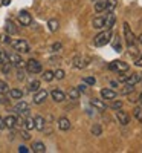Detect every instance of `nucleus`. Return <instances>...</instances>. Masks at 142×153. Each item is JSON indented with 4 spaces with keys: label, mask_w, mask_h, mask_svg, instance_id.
Returning a JSON list of instances; mask_svg holds the SVG:
<instances>
[{
    "label": "nucleus",
    "mask_w": 142,
    "mask_h": 153,
    "mask_svg": "<svg viewBox=\"0 0 142 153\" xmlns=\"http://www.w3.org/2000/svg\"><path fill=\"white\" fill-rule=\"evenodd\" d=\"M18 152H20V153H28L29 149H28L26 146H20V147H18Z\"/></svg>",
    "instance_id": "47"
},
{
    "label": "nucleus",
    "mask_w": 142,
    "mask_h": 153,
    "mask_svg": "<svg viewBox=\"0 0 142 153\" xmlns=\"http://www.w3.org/2000/svg\"><path fill=\"white\" fill-rule=\"evenodd\" d=\"M5 126L8 127V129H14V127L17 126V117H14V115L6 117L5 118Z\"/></svg>",
    "instance_id": "19"
},
{
    "label": "nucleus",
    "mask_w": 142,
    "mask_h": 153,
    "mask_svg": "<svg viewBox=\"0 0 142 153\" xmlns=\"http://www.w3.org/2000/svg\"><path fill=\"white\" fill-rule=\"evenodd\" d=\"M127 78H128V75H127V74L119 75V81H121V83H127Z\"/></svg>",
    "instance_id": "46"
},
{
    "label": "nucleus",
    "mask_w": 142,
    "mask_h": 153,
    "mask_svg": "<svg viewBox=\"0 0 142 153\" xmlns=\"http://www.w3.org/2000/svg\"><path fill=\"white\" fill-rule=\"evenodd\" d=\"M44 126H46V121H44V118L43 117H35L34 118V129H37V130H44Z\"/></svg>",
    "instance_id": "16"
},
{
    "label": "nucleus",
    "mask_w": 142,
    "mask_h": 153,
    "mask_svg": "<svg viewBox=\"0 0 142 153\" xmlns=\"http://www.w3.org/2000/svg\"><path fill=\"white\" fill-rule=\"evenodd\" d=\"M135 65H136L138 68H142V55L136 57V60H135Z\"/></svg>",
    "instance_id": "42"
},
{
    "label": "nucleus",
    "mask_w": 142,
    "mask_h": 153,
    "mask_svg": "<svg viewBox=\"0 0 142 153\" xmlns=\"http://www.w3.org/2000/svg\"><path fill=\"white\" fill-rule=\"evenodd\" d=\"M58 129H60V130H63V132L69 130V129H70V121H69V118L61 117V118L58 120Z\"/></svg>",
    "instance_id": "15"
},
{
    "label": "nucleus",
    "mask_w": 142,
    "mask_h": 153,
    "mask_svg": "<svg viewBox=\"0 0 142 153\" xmlns=\"http://www.w3.org/2000/svg\"><path fill=\"white\" fill-rule=\"evenodd\" d=\"M38 89H40V81H38V80L31 81L29 86H28V91H29V92H37Z\"/></svg>",
    "instance_id": "26"
},
{
    "label": "nucleus",
    "mask_w": 142,
    "mask_h": 153,
    "mask_svg": "<svg viewBox=\"0 0 142 153\" xmlns=\"http://www.w3.org/2000/svg\"><path fill=\"white\" fill-rule=\"evenodd\" d=\"M9 97L12 100H20L23 97V92L20 91V89H11V91H9Z\"/></svg>",
    "instance_id": "23"
},
{
    "label": "nucleus",
    "mask_w": 142,
    "mask_h": 153,
    "mask_svg": "<svg viewBox=\"0 0 142 153\" xmlns=\"http://www.w3.org/2000/svg\"><path fill=\"white\" fill-rule=\"evenodd\" d=\"M46 98H47V91H44V89H38V91L35 92V95H34V103L35 104H41V103H44Z\"/></svg>",
    "instance_id": "7"
},
{
    "label": "nucleus",
    "mask_w": 142,
    "mask_h": 153,
    "mask_svg": "<svg viewBox=\"0 0 142 153\" xmlns=\"http://www.w3.org/2000/svg\"><path fill=\"white\" fill-rule=\"evenodd\" d=\"M139 42H141V43H142V34H141V35H139Z\"/></svg>",
    "instance_id": "53"
},
{
    "label": "nucleus",
    "mask_w": 142,
    "mask_h": 153,
    "mask_svg": "<svg viewBox=\"0 0 142 153\" xmlns=\"http://www.w3.org/2000/svg\"><path fill=\"white\" fill-rule=\"evenodd\" d=\"M76 89H78L80 92H86V89H87V84H86V83L83 81V83H81V84H80L78 87H76Z\"/></svg>",
    "instance_id": "44"
},
{
    "label": "nucleus",
    "mask_w": 142,
    "mask_h": 153,
    "mask_svg": "<svg viewBox=\"0 0 142 153\" xmlns=\"http://www.w3.org/2000/svg\"><path fill=\"white\" fill-rule=\"evenodd\" d=\"M128 68H130V66H128L127 63L119 61V60H116V61H112V63H110V69H112V71H116V72H127Z\"/></svg>",
    "instance_id": "4"
},
{
    "label": "nucleus",
    "mask_w": 142,
    "mask_h": 153,
    "mask_svg": "<svg viewBox=\"0 0 142 153\" xmlns=\"http://www.w3.org/2000/svg\"><path fill=\"white\" fill-rule=\"evenodd\" d=\"M32 152H35V153H44L46 152V146L43 143H40V141H37V143L32 144Z\"/></svg>",
    "instance_id": "21"
},
{
    "label": "nucleus",
    "mask_w": 142,
    "mask_h": 153,
    "mask_svg": "<svg viewBox=\"0 0 142 153\" xmlns=\"http://www.w3.org/2000/svg\"><path fill=\"white\" fill-rule=\"evenodd\" d=\"M3 129H6V126H5V118L0 117V130H3Z\"/></svg>",
    "instance_id": "48"
},
{
    "label": "nucleus",
    "mask_w": 142,
    "mask_h": 153,
    "mask_svg": "<svg viewBox=\"0 0 142 153\" xmlns=\"http://www.w3.org/2000/svg\"><path fill=\"white\" fill-rule=\"evenodd\" d=\"M116 95H118V94H116L115 91H112V89H102V91H101L102 100H115Z\"/></svg>",
    "instance_id": "17"
},
{
    "label": "nucleus",
    "mask_w": 142,
    "mask_h": 153,
    "mask_svg": "<svg viewBox=\"0 0 142 153\" xmlns=\"http://www.w3.org/2000/svg\"><path fill=\"white\" fill-rule=\"evenodd\" d=\"M116 3H118V0H109L107 2V6H106V12H112L113 9H115V6H116Z\"/></svg>",
    "instance_id": "29"
},
{
    "label": "nucleus",
    "mask_w": 142,
    "mask_h": 153,
    "mask_svg": "<svg viewBox=\"0 0 142 153\" xmlns=\"http://www.w3.org/2000/svg\"><path fill=\"white\" fill-rule=\"evenodd\" d=\"M110 40H112V32H110V29H106L93 38V43L96 46H106L107 43H110Z\"/></svg>",
    "instance_id": "1"
},
{
    "label": "nucleus",
    "mask_w": 142,
    "mask_h": 153,
    "mask_svg": "<svg viewBox=\"0 0 142 153\" xmlns=\"http://www.w3.org/2000/svg\"><path fill=\"white\" fill-rule=\"evenodd\" d=\"M115 20H116V16L115 12H106V22H104V28L106 29H112L113 25H115Z\"/></svg>",
    "instance_id": "12"
},
{
    "label": "nucleus",
    "mask_w": 142,
    "mask_h": 153,
    "mask_svg": "<svg viewBox=\"0 0 142 153\" xmlns=\"http://www.w3.org/2000/svg\"><path fill=\"white\" fill-rule=\"evenodd\" d=\"M135 91V86L133 84H127L124 89H121V94H124V95H128V94H132Z\"/></svg>",
    "instance_id": "31"
},
{
    "label": "nucleus",
    "mask_w": 142,
    "mask_h": 153,
    "mask_svg": "<svg viewBox=\"0 0 142 153\" xmlns=\"http://www.w3.org/2000/svg\"><path fill=\"white\" fill-rule=\"evenodd\" d=\"M9 71H11V63L8 61V63H3L2 65V72L3 74H9Z\"/></svg>",
    "instance_id": "38"
},
{
    "label": "nucleus",
    "mask_w": 142,
    "mask_h": 153,
    "mask_svg": "<svg viewBox=\"0 0 142 153\" xmlns=\"http://www.w3.org/2000/svg\"><path fill=\"white\" fill-rule=\"evenodd\" d=\"M12 46H14V49L17 51V52H21V54H26L29 52V45L26 40H17V42H11Z\"/></svg>",
    "instance_id": "3"
},
{
    "label": "nucleus",
    "mask_w": 142,
    "mask_h": 153,
    "mask_svg": "<svg viewBox=\"0 0 142 153\" xmlns=\"http://www.w3.org/2000/svg\"><path fill=\"white\" fill-rule=\"evenodd\" d=\"M90 132H92L93 136H101V133H102V127H101V124H93V126H92V129H90Z\"/></svg>",
    "instance_id": "24"
},
{
    "label": "nucleus",
    "mask_w": 142,
    "mask_h": 153,
    "mask_svg": "<svg viewBox=\"0 0 142 153\" xmlns=\"http://www.w3.org/2000/svg\"><path fill=\"white\" fill-rule=\"evenodd\" d=\"M50 97H52V100L55 103H63V101L66 100V95H64V92L60 91V89H54V91L50 92Z\"/></svg>",
    "instance_id": "13"
},
{
    "label": "nucleus",
    "mask_w": 142,
    "mask_h": 153,
    "mask_svg": "<svg viewBox=\"0 0 142 153\" xmlns=\"http://www.w3.org/2000/svg\"><path fill=\"white\" fill-rule=\"evenodd\" d=\"M16 112L20 115H28L29 113V104L24 103V101H18L16 104Z\"/></svg>",
    "instance_id": "14"
},
{
    "label": "nucleus",
    "mask_w": 142,
    "mask_h": 153,
    "mask_svg": "<svg viewBox=\"0 0 142 153\" xmlns=\"http://www.w3.org/2000/svg\"><path fill=\"white\" fill-rule=\"evenodd\" d=\"M139 103H141V106H142V94L139 95Z\"/></svg>",
    "instance_id": "52"
},
{
    "label": "nucleus",
    "mask_w": 142,
    "mask_h": 153,
    "mask_svg": "<svg viewBox=\"0 0 142 153\" xmlns=\"http://www.w3.org/2000/svg\"><path fill=\"white\" fill-rule=\"evenodd\" d=\"M90 104H92L98 112H104L107 109V104L104 103V100H99V98H93V100H90Z\"/></svg>",
    "instance_id": "10"
},
{
    "label": "nucleus",
    "mask_w": 142,
    "mask_h": 153,
    "mask_svg": "<svg viewBox=\"0 0 142 153\" xmlns=\"http://www.w3.org/2000/svg\"><path fill=\"white\" fill-rule=\"evenodd\" d=\"M104 22H106V17H95L92 22V26L95 29H101V28H104Z\"/></svg>",
    "instance_id": "20"
},
{
    "label": "nucleus",
    "mask_w": 142,
    "mask_h": 153,
    "mask_svg": "<svg viewBox=\"0 0 142 153\" xmlns=\"http://www.w3.org/2000/svg\"><path fill=\"white\" fill-rule=\"evenodd\" d=\"M2 3H3V6H8V5L11 3V0H3V2H2Z\"/></svg>",
    "instance_id": "50"
},
{
    "label": "nucleus",
    "mask_w": 142,
    "mask_h": 153,
    "mask_svg": "<svg viewBox=\"0 0 142 153\" xmlns=\"http://www.w3.org/2000/svg\"><path fill=\"white\" fill-rule=\"evenodd\" d=\"M3 101H5V97H3L2 94H0V103H3Z\"/></svg>",
    "instance_id": "51"
},
{
    "label": "nucleus",
    "mask_w": 142,
    "mask_h": 153,
    "mask_svg": "<svg viewBox=\"0 0 142 153\" xmlns=\"http://www.w3.org/2000/svg\"><path fill=\"white\" fill-rule=\"evenodd\" d=\"M17 80H24V71L20 69V68H18V71H17Z\"/></svg>",
    "instance_id": "41"
},
{
    "label": "nucleus",
    "mask_w": 142,
    "mask_h": 153,
    "mask_svg": "<svg viewBox=\"0 0 142 153\" xmlns=\"http://www.w3.org/2000/svg\"><path fill=\"white\" fill-rule=\"evenodd\" d=\"M18 22L20 25H23V26H29V25L32 23V17L28 11H21L18 14Z\"/></svg>",
    "instance_id": "6"
},
{
    "label": "nucleus",
    "mask_w": 142,
    "mask_h": 153,
    "mask_svg": "<svg viewBox=\"0 0 142 153\" xmlns=\"http://www.w3.org/2000/svg\"><path fill=\"white\" fill-rule=\"evenodd\" d=\"M124 32H125V40H127V43L128 45H135V34L132 32V29H130V26H128V23H124Z\"/></svg>",
    "instance_id": "11"
},
{
    "label": "nucleus",
    "mask_w": 142,
    "mask_h": 153,
    "mask_svg": "<svg viewBox=\"0 0 142 153\" xmlns=\"http://www.w3.org/2000/svg\"><path fill=\"white\" fill-rule=\"evenodd\" d=\"M86 84H90V86H93L95 83H96V78H95V76H86V78L83 80Z\"/></svg>",
    "instance_id": "35"
},
{
    "label": "nucleus",
    "mask_w": 142,
    "mask_h": 153,
    "mask_svg": "<svg viewBox=\"0 0 142 153\" xmlns=\"http://www.w3.org/2000/svg\"><path fill=\"white\" fill-rule=\"evenodd\" d=\"M0 42H2V43H5V45H9V43H11L9 34H2V37H0Z\"/></svg>",
    "instance_id": "36"
},
{
    "label": "nucleus",
    "mask_w": 142,
    "mask_h": 153,
    "mask_svg": "<svg viewBox=\"0 0 142 153\" xmlns=\"http://www.w3.org/2000/svg\"><path fill=\"white\" fill-rule=\"evenodd\" d=\"M92 2H95V0H92Z\"/></svg>",
    "instance_id": "54"
},
{
    "label": "nucleus",
    "mask_w": 142,
    "mask_h": 153,
    "mask_svg": "<svg viewBox=\"0 0 142 153\" xmlns=\"http://www.w3.org/2000/svg\"><path fill=\"white\" fill-rule=\"evenodd\" d=\"M60 49H61V43H54L52 45V51H54V52H58Z\"/></svg>",
    "instance_id": "45"
},
{
    "label": "nucleus",
    "mask_w": 142,
    "mask_h": 153,
    "mask_svg": "<svg viewBox=\"0 0 142 153\" xmlns=\"http://www.w3.org/2000/svg\"><path fill=\"white\" fill-rule=\"evenodd\" d=\"M47 26H49V31H50V32H57L58 28H60V23H58L57 19H50V20L47 22Z\"/></svg>",
    "instance_id": "22"
},
{
    "label": "nucleus",
    "mask_w": 142,
    "mask_h": 153,
    "mask_svg": "<svg viewBox=\"0 0 142 153\" xmlns=\"http://www.w3.org/2000/svg\"><path fill=\"white\" fill-rule=\"evenodd\" d=\"M128 54L132 57H138V48L135 45H128Z\"/></svg>",
    "instance_id": "33"
},
{
    "label": "nucleus",
    "mask_w": 142,
    "mask_h": 153,
    "mask_svg": "<svg viewBox=\"0 0 142 153\" xmlns=\"http://www.w3.org/2000/svg\"><path fill=\"white\" fill-rule=\"evenodd\" d=\"M23 126H24V129H26V130H32L34 129V118H26V120H24L23 121Z\"/></svg>",
    "instance_id": "28"
},
{
    "label": "nucleus",
    "mask_w": 142,
    "mask_h": 153,
    "mask_svg": "<svg viewBox=\"0 0 142 153\" xmlns=\"http://www.w3.org/2000/svg\"><path fill=\"white\" fill-rule=\"evenodd\" d=\"M8 83H5V81H0V94H5V92H8Z\"/></svg>",
    "instance_id": "39"
},
{
    "label": "nucleus",
    "mask_w": 142,
    "mask_h": 153,
    "mask_svg": "<svg viewBox=\"0 0 142 153\" xmlns=\"http://www.w3.org/2000/svg\"><path fill=\"white\" fill-rule=\"evenodd\" d=\"M64 75H66V74H64L63 69H57V71L54 72V78H57V80H63V78H64Z\"/></svg>",
    "instance_id": "32"
},
{
    "label": "nucleus",
    "mask_w": 142,
    "mask_h": 153,
    "mask_svg": "<svg viewBox=\"0 0 142 153\" xmlns=\"http://www.w3.org/2000/svg\"><path fill=\"white\" fill-rule=\"evenodd\" d=\"M6 32H8V34H16V32H17L16 25L12 23L11 20H8V22H6Z\"/></svg>",
    "instance_id": "27"
},
{
    "label": "nucleus",
    "mask_w": 142,
    "mask_h": 153,
    "mask_svg": "<svg viewBox=\"0 0 142 153\" xmlns=\"http://www.w3.org/2000/svg\"><path fill=\"white\" fill-rule=\"evenodd\" d=\"M89 63H90V58H86V57H75L73 58V66L78 68V69L87 68Z\"/></svg>",
    "instance_id": "8"
},
{
    "label": "nucleus",
    "mask_w": 142,
    "mask_h": 153,
    "mask_svg": "<svg viewBox=\"0 0 142 153\" xmlns=\"http://www.w3.org/2000/svg\"><path fill=\"white\" fill-rule=\"evenodd\" d=\"M135 117L139 120V123H142V106L135 109Z\"/></svg>",
    "instance_id": "34"
},
{
    "label": "nucleus",
    "mask_w": 142,
    "mask_h": 153,
    "mask_svg": "<svg viewBox=\"0 0 142 153\" xmlns=\"http://www.w3.org/2000/svg\"><path fill=\"white\" fill-rule=\"evenodd\" d=\"M41 63L40 61H37L34 58H31L29 61H26V71L29 74H38V72H41Z\"/></svg>",
    "instance_id": "2"
},
{
    "label": "nucleus",
    "mask_w": 142,
    "mask_h": 153,
    "mask_svg": "<svg viewBox=\"0 0 142 153\" xmlns=\"http://www.w3.org/2000/svg\"><path fill=\"white\" fill-rule=\"evenodd\" d=\"M116 118H118L119 124L125 126V124H128V121H130V115H128L127 112H124V110H121V109H118L116 110Z\"/></svg>",
    "instance_id": "9"
},
{
    "label": "nucleus",
    "mask_w": 142,
    "mask_h": 153,
    "mask_svg": "<svg viewBox=\"0 0 142 153\" xmlns=\"http://www.w3.org/2000/svg\"><path fill=\"white\" fill-rule=\"evenodd\" d=\"M43 80L44 81H52L54 80V72L52 71H44L43 72Z\"/></svg>",
    "instance_id": "30"
},
{
    "label": "nucleus",
    "mask_w": 142,
    "mask_h": 153,
    "mask_svg": "<svg viewBox=\"0 0 142 153\" xmlns=\"http://www.w3.org/2000/svg\"><path fill=\"white\" fill-rule=\"evenodd\" d=\"M0 63H8V54L5 52V51H0Z\"/></svg>",
    "instance_id": "37"
},
{
    "label": "nucleus",
    "mask_w": 142,
    "mask_h": 153,
    "mask_svg": "<svg viewBox=\"0 0 142 153\" xmlns=\"http://www.w3.org/2000/svg\"><path fill=\"white\" fill-rule=\"evenodd\" d=\"M112 109H115V110L122 109V101H113V103H112Z\"/></svg>",
    "instance_id": "40"
},
{
    "label": "nucleus",
    "mask_w": 142,
    "mask_h": 153,
    "mask_svg": "<svg viewBox=\"0 0 142 153\" xmlns=\"http://www.w3.org/2000/svg\"><path fill=\"white\" fill-rule=\"evenodd\" d=\"M80 94H81V92H80L76 87H72L70 91H69V98H70V100H73V101H76V100L80 98Z\"/></svg>",
    "instance_id": "25"
},
{
    "label": "nucleus",
    "mask_w": 142,
    "mask_h": 153,
    "mask_svg": "<svg viewBox=\"0 0 142 153\" xmlns=\"http://www.w3.org/2000/svg\"><path fill=\"white\" fill-rule=\"evenodd\" d=\"M8 61L11 63V65L17 66V68H23L24 65H26V63L21 60V57H20L18 54H8Z\"/></svg>",
    "instance_id": "5"
},
{
    "label": "nucleus",
    "mask_w": 142,
    "mask_h": 153,
    "mask_svg": "<svg viewBox=\"0 0 142 153\" xmlns=\"http://www.w3.org/2000/svg\"><path fill=\"white\" fill-rule=\"evenodd\" d=\"M113 48H115V51H121V43H119V37H118V42H113Z\"/></svg>",
    "instance_id": "43"
},
{
    "label": "nucleus",
    "mask_w": 142,
    "mask_h": 153,
    "mask_svg": "<svg viewBox=\"0 0 142 153\" xmlns=\"http://www.w3.org/2000/svg\"><path fill=\"white\" fill-rule=\"evenodd\" d=\"M21 138H23V139H29L31 136H29V133H28V132H23V133H21Z\"/></svg>",
    "instance_id": "49"
},
{
    "label": "nucleus",
    "mask_w": 142,
    "mask_h": 153,
    "mask_svg": "<svg viewBox=\"0 0 142 153\" xmlns=\"http://www.w3.org/2000/svg\"><path fill=\"white\" fill-rule=\"evenodd\" d=\"M139 81H142V75L141 74H136V72L130 74V75H128V78H127V84H133L135 86Z\"/></svg>",
    "instance_id": "18"
}]
</instances>
